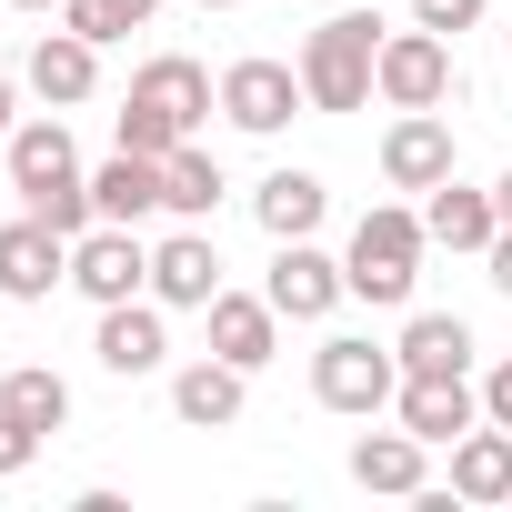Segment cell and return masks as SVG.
Masks as SVG:
<instances>
[{
	"label": "cell",
	"mask_w": 512,
	"mask_h": 512,
	"mask_svg": "<svg viewBox=\"0 0 512 512\" xmlns=\"http://www.w3.org/2000/svg\"><path fill=\"white\" fill-rule=\"evenodd\" d=\"M392 392H402V352H392V342H372V332H332V342L312 352V402H322V412L372 422Z\"/></svg>",
	"instance_id": "3957f363"
},
{
	"label": "cell",
	"mask_w": 512,
	"mask_h": 512,
	"mask_svg": "<svg viewBox=\"0 0 512 512\" xmlns=\"http://www.w3.org/2000/svg\"><path fill=\"white\" fill-rule=\"evenodd\" d=\"M422 251H432L422 211H402V201H372V211L352 221V251H342V282H352V302H372V312H402V302H412V282H422Z\"/></svg>",
	"instance_id": "6da1fadb"
},
{
	"label": "cell",
	"mask_w": 512,
	"mask_h": 512,
	"mask_svg": "<svg viewBox=\"0 0 512 512\" xmlns=\"http://www.w3.org/2000/svg\"><path fill=\"white\" fill-rule=\"evenodd\" d=\"M151 11H161V0H61V21L81 31V41H131V31H151Z\"/></svg>",
	"instance_id": "d4e9b609"
},
{
	"label": "cell",
	"mask_w": 512,
	"mask_h": 512,
	"mask_svg": "<svg viewBox=\"0 0 512 512\" xmlns=\"http://www.w3.org/2000/svg\"><path fill=\"white\" fill-rule=\"evenodd\" d=\"M111 141H121V151H151V161H171V151H181L191 131H181V121H161L151 101H121V121H111Z\"/></svg>",
	"instance_id": "484cf974"
},
{
	"label": "cell",
	"mask_w": 512,
	"mask_h": 512,
	"mask_svg": "<svg viewBox=\"0 0 512 512\" xmlns=\"http://www.w3.org/2000/svg\"><path fill=\"white\" fill-rule=\"evenodd\" d=\"M71 282V231H51L41 211L0 221V302H51Z\"/></svg>",
	"instance_id": "52a82bcc"
},
{
	"label": "cell",
	"mask_w": 512,
	"mask_h": 512,
	"mask_svg": "<svg viewBox=\"0 0 512 512\" xmlns=\"http://www.w3.org/2000/svg\"><path fill=\"white\" fill-rule=\"evenodd\" d=\"M201 11H241V0H201Z\"/></svg>",
	"instance_id": "836d02e7"
},
{
	"label": "cell",
	"mask_w": 512,
	"mask_h": 512,
	"mask_svg": "<svg viewBox=\"0 0 512 512\" xmlns=\"http://www.w3.org/2000/svg\"><path fill=\"white\" fill-rule=\"evenodd\" d=\"M392 412H402V432H422V442L442 452V442H462V432L482 422V382H472V372H402Z\"/></svg>",
	"instance_id": "9c48e42d"
},
{
	"label": "cell",
	"mask_w": 512,
	"mask_h": 512,
	"mask_svg": "<svg viewBox=\"0 0 512 512\" xmlns=\"http://www.w3.org/2000/svg\"><path fill=\"white\" fill-rule=\"evenodd\" d=\"M372 61H382V21H372V11H332V21L302 41V91H312V111H362V101H372Z\"/></svg>",
	"instance_id": "7a4b0ae2"
},
{
	"label": "cell",
	"mask_w": 512,
	"mask_h": 512,
	"mask_svg": "<svg viewBox=\"0 0 512 512\" xmlns=\"http://www.w3.org/2000/svg\"><path fill=\"white\" fill-rule=\"evenodd\" d=\"M412 21H422V31H442V41H462V31L482 21V0H412Z\"/></svg>",
	"instance_id": "83f0119b"
},
{
	"label": "cell",
	"mask_w": 512,
	"mask_h": 512,
	"mask_svg": "<svg viewBox=\"0 0 512 512\" xmlns=\"http://www.w3.org/2000/svg\"><path fill=\"white\" fill-rule=\"evenodd\" d=\"M492 201H502V221H512V171H502V181H492Z\"/></svg>",
	"instance_id": "1f68e13d"
},
{
	"label": "cell",
	"mask_w": 512,
	"mask_h": 512,
	"mask_svg": "<svg viewBox=\"0 0 512 512\" xmlns=\"http://www.w3.org/2000/svg\"><path fill=\"white\" fill-rule=\"evenodd\" d=\"M21 81H31V91H41L51 111H81V101L101 91V41H81V31L61 21V31H41V41H31Z\"/></svg>",
	"instance_id": "4fadbf2b"
},
{
	"label": "cell",
	"mask_w": 512,
	"mask_h": 512,
	"mask_svg": "<svg viewBox=\"0 0 512 512\" xmlns=\"http://www.w3.org/2000/svg\"><path fill=\"white\" fill-rule=\"evenodd\" d=\"M322 211H332L322 171H292V161H282L262 191H251V221H262L272 241H312V231H322Z\"/></svg>",
	"instance_id": "d6986e66"
},
{
	"label": "cell",
	"mask_w": 512,
	"mask_h": 512,
	"mask_svg": "<svg viewBox=\"0 0 512 512\" xmlns=\"http://www.w3.org/2000/svg\"><path fill=\"white\" fill-rule=\"evenodd\" d=\"M71 292H81L91 312L141 302V292H151V241H141L131 221H91V231L71 241Z\"/></svg>",
	"instance_id": "277c9868"
},
{
	"label": "cell",
	"mask_w": 512,
	"mask_h": 512,
	"mask_svg": "<svg viewBox=\"0 0 512 512\" xmlns=\"http://www.w3.org/2000/svg\"><path fill=\"white\" fill-rule=\"evenodd\" d=\"M211 352L221 362H241V372H262L272 352H282V312H272V292H211Z\"/></svg>",
	"instance_id": "9a60e30c"
},
{
	"label": "cell",
	"mask_w": 512,
	"mask_h": 512,
	"mask_svg": "<svg viewBox=\"0 0 512 512\" xmlns=\"http://www.w3.org/2000/svg\"><path fill=\"white\" fill-rule=\"evenodd\" d=\"M352 482L382 492V502H422V482H432V442H422V432H362V442H352Z\"/></svg>",
	"instance_id": "e0dca14e"
},
{
	"label": "cell",
	"mask_w": 512,
	"mask_h": 512,
	"mask_svg": "<svg viewBox=\"0 0 512 512\" xmlns=\"http://www.w3.org/2000/svg\"><path fill=\"white\" fill-rule=\"evenodd\" d=\"M292 111H312L302 61H231V71H221V121H231V131L282 141V131H292Z\"/></svg>",
	"instance_id": "5b68a950"
},
{
	"label": "cell",
	"mask_w": 512,
	"mask_h": 512,
	"mask_svg": "<svg viewBox=\"0 0 512 512\" xmlns=\"http://www.w3.org/2000/svg\"><path fill=\"white\" fill-rule=\"evenodd\" d=\"M211 292H221L211 221H181L171 241H151V302H161V312H211Z\"/></svg>",
	"instance_id": "30bf717a"
},
{
	"label": "cell",
	"mask_w": 512,
	"mask_h": 512,
	"mask_svg": "<svg viewBox=\"0 0 512 512\" xmlns=\"http://www.w3.org/2000/svg\"><path fill=\"white\" fill-rule=\"evenodd\" d=\"M91 352H101V372H121V382H141V372H161L171 362V312L141 292V302H111L101 312V332H91Z\"/></svg>",
	"instance_id": "7c38bea8"
},
{
	"label": "cell",
	"mask_w": 512,
	"mask_h": 512,
	"mask_svg": "<svg viewBox=\"0 0 512 512\" xmlns=\"http://www.w3.org/2000/svg\"><path fill=\"white\" fill-rule=\"evenodd\" d=\"M11 11H41V21H51V11H61V0H11Z\"/></svg>",
	"instance_id": "d6a6232c"
},
{
	"label": "cell",
	"mask_w": 512,
	"mask_h": 512,
	"mask_svg": "<svg viewBox=\"0 0 512 512\" xmlns=\"http://www.w3.org/2000/svg\"><path fill=\"white\" fill-rule=\"evenodd\" d=\"M11 131H21V71L0 61V141H11Z\"/></svg>",
	"instance_id": "4dcf8cb0"
},
{
	"label": "cell",
	"mask_w": 512,
	"mask_h": 512,
	"mask_svg": "<svg viewBox=\"0 0 512 512\" xmlns=\"http://www.w3.org/2000/svg\"><path fill=\"white\" fill-rule=\"evenodd\" d=\"M482 262H492V292H502V302H512V221H502V231H492V251H482Z\"/></svg>",
	"instance_id": "f546056e"
},
{
	"label": "cell",
	"mask_w": 512,
	"mask_h": 512,
	"mask_svg": "<svg viewBox=\"0 0 512 512\" xmlns=\"http://www.w3.org/2000/svg\"><path fill=\"white\" fill-rule=\"evenodd\" d=\"M272 312L282 322H322L332 302H352V282H342V262H332V251L322 241H272Z\"/></svg>",
	"instance_id": "8fae6325"
},
{
	"label": "cell",
	"mask_w": 512,
	"mask_h": 512,
	"mask_svg": "<svg viewBox=\"0 0 512 512\" xmlns=\"http://www.w3.org/2000/svg\"><path fill=\"white\" fill-rule=\"evenodd\" d=\"M482 422H502V432H512V362H492V372H482Z\"/></svg>",
	"instance_id": "f1b7e54d"
},
{
	"label": "cell",
	"mask_w": 512,
	"mask_h": 512,
	"mask_svg": "<svg viewBox=\"0 0 512 512\" xmlns=\"http://www.w3.org/2000/svg\"><path fill=\"white\" fill-rule=\"evenodd\" d=\"M41 442H51V432H31V422H21L11 402H0V482H21V472L41 462Z\"/></svg>",
	"instance_id": "4316f807"
},
{
	"label": "cell",
	"mask_w": 512,
	"mask_h": 512,
	"mask_svg": "<svg viewBox=\"0 0 512 512\" xmlns=\"http://www.w3.org/2000/svg\"><path fill=\"white\" fill-rule=\"evenodd\" d=\"M422 231H432L442 251H492L502 201H492V191H472V181L452 171V181H432V191H422Z\"/></svg>",
	"instance_id": "ac0fdd59"
},
{
	"label": "cell",
	"mask_w": 512,
	"mask_h": 512,
	"mask_svg": "<svg viewBox=\"0 0 512 512\" xmlns=\"http://www.w3.org/2000/svg\"><path fill=\"white\" fill-rule=\"evenodd\" d=\"M372 91L392 101V111H442L452 101V41L442 31H382V61H372Z\"/></svg>",
	"instance_id": "8992f818"
},
{
	"label": "cell",
	"mask_w": 512,
	"mask_h": 512,
	"mask_svg": "<svg viewBox=\"0 0 512 512\" xmlns=\"http://www.w3.org/2000/svg\"><path fill=\"white\" fill-rule=\"evenodd\" d=\"M91 201H101V221H131V231H141V221L161 211V161H151V151H111V161L91 171Z\"/></svg>",
	"instance_id": "44dd1931"
},
{
	"label": "cell",
	"mask_w": 512,
	"mask_h": 512,
	"mask_svg": "<svg viewBox=\"0 0 512 512\" xmlns=\"http://www.w3.org/2000/svg\"><path fill=\"white\" fill-rule=\"evenodd\" d=\"M0 402H11L31 432H61V422H71V382H61L51 362H21V372H0Z\"/></svg>",
	"instance_id": "cb8c5ba5"
},
{
	"label": "cell",
	"mask_w": 512,
	"mask_h": 512,
	"mask_svg": "<svg viewBox=\"0 0 512 512\" xmlns=\"http://www.w3.org/2000/svg\"><path fill=\"white\" fill-rule=\"evenodd\" d=\"M452 171H462L452 121H442V111H392V131H382V181H392V191H432V181H452Z\"/></svg>",
	"instance_id": "ba28073f"
},
{
	"label": "cell",
	"mask_w": 512,
	"mask_h": 512,
	"mask_svg": "<svg viewBox=\"0 0 512 512\" xmlns=\"http://www.w3.org/2000/svg\"><path fill=\"white\" fill-rule=\"evenodd\" d=\"M221 191H231V181H221V161H211L201 141H181V151L161 161V211H171V221H211Z\"/></svg>",
	"instance_id": "7402d4cb"
},
{
	"label": "cell",
	"mask_w": 512,
	"mask_h": 512,
	"mask_svg": "<svg viewBox=\"0 0 512 512\" xmlns=\"http://www.w3.org/2000/svg\"><path fill=\"white\" fill-rule=\"evenodd\" d=\"M452 502H512V432L502 422H472L462 442H452Z\"/></svg>",
	"instance_id": "ffe728a7"
},
{
	"label": "cell",
	"mask_w": 512,
	"mask_h": 512,
	"mask_svg": "<svg viewBox=\"0 0 512 512\" xmlns=\"http://www.w3.org/2000/svg\"><path fill=\"white\" fill-rule=\"evenodd\" d=\"M241 402H251V372H241V362H221V352H201V362H181V372H171V412H181L191 432H231V422H241Z\"/></svg>",
	"instance_id": "5bb4252c"
},
{
	"label": "cell",
	"mask_w": 512,
	"mask_h": 512,
	"mask_svg": "<svg viewBox=\"0 0 512 512\" xmlns=\"http://www.w3.org/2000/svg\"><path fill=\"white\" fill-rule=\"evenodd\" d=\"M131 101H151L161 121H181V131H201V121L221 111V81H211L201 61H181V51H161V61H141V71H131Z\"/></svg>",
	"instance_id": "2e32d148"
},
{
	"label": "cell",
	"mask_w": 512,
	"mask_h": 512,
	"mask_svg": "<svg viewBox=\"0 0 512 512\" xmlns=\"http://www.w3.org/2000/svg\"><path fill=\"white\" fill-rule=\"evenodd\" d=\"M392 352H402V372H472V322L462 312H412Z\"/></svg>",
	"instance_id": "603a6c76"
}]
</instances>
